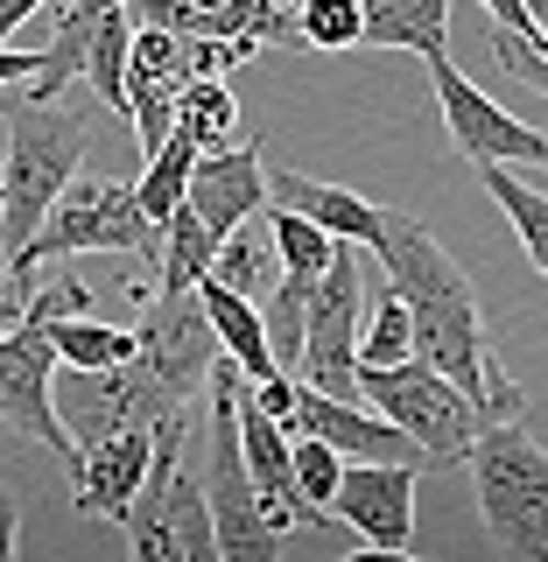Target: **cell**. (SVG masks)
<instances>
[{
	"instance_id": "34",
	"label": "cell",
	"mask_w": 548,
	"mask_h": 562,
	"mask_svg": "<svg viewBox=\"0 0 548 562\" xmlns=\"http://www.w3.org/2000/svg\"><path fill=\"white\" fill-rule=\"evenodd\" d=\"M35 64H43V49H14V43H0V92L29 85V78H35Z\"/></svg>"
},
{
	"instance_id": "13",
	"label": "cell",
	"mask_w": 548,
	"mask_h": 562,
	"mask_svg": "<svg viewBox=\"0 0 548 562\" xmlns=\"http://www.w3.org/2000/svg\"><path fill=\"white\" fill-rule=\"evenodd\" d=\"M415 464H345L331 492V520L351 527L373 555H401L415 541Z\"/></svg>"
},
{
	"instance_id": "17",
	"label": "cell",
	"mask_w": 548,
	"mask_h": 562,
	"mask_svg": "<svg viewBox=\"0 0 548 562\" xmlns=\"http://www.w3.org/2000/svg\"><path fill=\"white\" fill-rule=\"evenodd\" d=\"M134 562H219V535H211V499L204 479L176 464V479L163 492V520L134 541Z\"/></svg>"
},
{
	"instance_id": "26",
	"label": "cell",
	"mask_w": 548,
	"mask_h": 562,
	"mask_svg": "<svg viewBox=\"0 0 548 562\" xmlns=\"http://www.w3.org/2000/svg\"><path fill=\"white\" fill-rule=\"evenodd\" d=\"M211 254H219V233H211L190 204H176L163 218V254H155L163 289H198V281L211 274Z\"/></svg>"
},
{
	"instance_id": "15",
	"label": "cell",
	"mask_w": 548,
	"mask_h": 562,
	"mask_svg": "<svg viewBox=\"0 0 548 562\" xmlns=\"http://www.w3.org/2000/svg\"><path fill=\"white\" fill-rule=\"evenodd\" d=\"M183 204L225 239L239 218H254V211L268 204V162H260V148H239V140H225V148H204L198 162H190Z\"/></svg>"
},
{
	"instance_id": "23",
	"label": "cell",
	"mask_w": 548,
	"mask_h": 562,
	"mask_svg": "<svg viewBox=\"0 0 548 562\" xmlns=\"http://www.w3.org/2000/svg\"><path fill=\"white\" fill-rule=\"evenodd\" d=\"M35 316V310H29ZM49 345H57V366H127L134 359V330L105 324V316L78 310V316H43Z\"/></svg>"
},
{
	"instance_id": "33",
	"label": "cell",
	"mask_w": 548,
	"mask_h": 562,
	"mask_svg": "<svg viewBox=\"0 0 548 562\" xmlns=\"http://www.w3.org/2000/svg\"><path fill=\"white\" fill-rule=\"evenodd\" d=\"M289 457H295V492H303L316 514H331V492L345 479V457L331 443H316V436H289Z\"/></svg>"
},
{
	"instance_id": "14",
	"label": "cell",
	"mask_w": 548,
	"mask_h": 562,
	"mask_svg": "<svg viewBox=\"0 0 548 562\" xmlns=\"http://www.w3.org/2000/svg\"><path fill=\"white\" fill-rule=\"evenodd\" d=\"M239 450H246V471H254V492H260V514H268L275 535H289V527H316L324 535L331 514H316V506L295 492V457H289V429L260 408L254 394H246V373H239Z\"/></svg>"
},
{
	"instance_id": "4",
	"label": "cell",
	"mask_w": 548,
	"mask_h": 562,
	"mask_svg": "<svg viewBox=\"0 0 548 562\" xmlns=\"http://www.w3.org/2000/svg\"><path fill=\"white\" fill-rule=\"evenodd\" d=\"M78 254H163V225L141 211L134 183L120 176H70L64 198L49 204V218L35 225V239L22 246L14 274H35L43 260H78Z\"/></svg>"
},
{
	"instance_id": "9",
	"label": "cell",
	"mask_w": 548,
	"mask_h": 562,
	"mask_svg": "<svg viewBox=\"0 0 548 562\" xmlns=\"http://www.w3.org/2000/svg\"><path fill=\"white\" fill-rule=\"evenodd\" d=\"M429 85H436V113H444V127L457 140V155H465L471 169L485 162H506V169H548V134L514 120L500 99L485 92V85H471L457 57H429Z\"/></svg>"
},
{
	"instance_id": "37",
	"label": "cell",
	"mask_w": 548,
	"mask_h": 562,
	"mask_svg": "<svg viewBox=\"0 0 548 562\" xmlns=\"http://www.w3.org/2000/svg\"><path fill=\"white\" fill-rule=\"evenodd\" d=\"M535 49H541V57H548V43H535Z\"/></svg>"
},
{
	"instance_id": "18",
	"label": "cell",
	"mask_w": 548,
	"mask_h": 562,
	"mask_svg": "<svg viewBox=\"0 0 548 562\" xmlns=\"http://www.w3.org/2000/svg\"><path fill=\"white\" fill-rule=\"evenodd\" d=\"M268 190L281 204H295L303 218H316L331 239H351V246H366V254H373V239L387 225V204L359 198V190H345V183H316V176H295V169H268Z\"/></svg>"
},
{
	"instance_id": "3",
	"label": "cell",
	"mask_w": 548,
	"mask_h": 562,
	"mask_svg": "<svg viewBox=\"0 0 548 562\" xmlns=\"http://www.w3.org/2000/svg\"><path fill=\"white\" fill-rule=\"evenodd\" d=\"M479 485V520L514 562H548V450L514 422H485L465 450Z\"/></svg>"
},
{
	"instance_id": "8",
	"label": "cell",
	"mask_w": 548,
	"mask_h": 562,
	"mask_svg": "<svg viewBox=\"0 0 548 562\" xmlns=\"http://www.w3.org/2000/svg\"><path fill=\"white\" fill-rule=\"evenodd\" d=\"M359 316H366V246L338 239L331 268L310 281L303 316V373L324 394H359Z\"/></svg>"
},
{
	"instance_id": "11",
	"label": "cell",
	"mask_w": 548,
	"mask_h": 562,
	"mask_svg": "<svg viewBox=\"0 0 548 562\" xmlns=\"http://www.w3.org/2000/svg\"><path fill=\"white\" fill-rule=\"evenodd\" d=\"M49 380H57V345H49L43 316L22 310V324L0 330V422L22 429V436H35V443H43L70 479H78V450H70V436H64V422H57Z\"/></svg>"
},
{
	"instance_id": "6",
	"label": "cell",
	"mask_w": 548,
	"mask_h": 562,
	"mask_svg": "<svg viewBox=\"0 0 548 562\" xmlns=\"http://www.w3.org/2000/svg\"><path fill=\"white\" fill-rule=\"evenodd\" d=\"M359 401H373L387 422H401V429L415 436L422 450H429V471L444 464H465L471 436L485 429L479 408H471V394L457 380H444L429 359H401V366H359Z\"/></svg>"
},
{
	"instance_id": "31",
	"label": "cell",
	"mask_w": 548,
	"mask_h": 562,
	"mask_svg": "<svg viewBox=\"0 0 548 562\" xmlns=\"http://www.w3.org/2000/svg\"><path fill=\"white\" fill-rule=\"evenodd\" d=\"M260 316H268V345H275V366L281 373H295L303 366V316H310V281L303 274H281L268 289V303H260Z\"/></svg>"
},
{
	"instance_id": "25",
	"label": "cell",
	"mask_w": 548,
	"mask_h": 562,
	"mask_svg": "<svg viewBox=\"0 0 548 562\" xmlns=\"http://www.w3.org/2000/svg\"><path fill=\"white\" fill-rule=\"evenodd\" d=\"M127 57H134V22L127 8H105L92 29V49H85V85L105 113H127Z\"/></svg>"
},
{
	"instance_id": "7",
	"label": "cell",
	"mask_w": 548,
	"mask_h": 562,
	"mask_svg": "<svg viewBox=\"0 0 548 562\" xmlns=\"http://www.w3.org/2000/svg\"><path fill=\"white\" fill-rule=\"evenodd\" d=\"M49 401H57V422H64L70 450H78V464H85V450H92V443H105V436H120V429H134V422L190 415L183 401H169L134 359H127V366H57Z\"/></svg>"
},
{
	"instance_id": "27",
	"label": "cell",
	"mask_w": 548,
	"mask_h": 562,
	"mask_svg": "<svg viewBox=\"0 0 548 562\" xmlns=\"http://www.w3.org/2000/svg\"><path fill=\"white\" fill-rule=\"evenodd\" d=\"M176 127H183L198 148H225V140L239 134V99L225 78H190L183 92H176Z\"/></svg>"
},
{
	"instance_id": "32",
	"label": "cell",
	"mask_w": 548,
	"mask_h": 562,
	"mask_svg": "<svg viewBox=\"0 0 548 562\" xmlns=\"http://www.w3.org/2000/svg\"><path fill=\"white\" fill-rule=\"evenodd\" d=\"M295 43H310V49H359L366 43L359 0H295Z\"/></svg>"
},
{
	"instance_id": "24",
	"label": "cell",
	"mask_w": 548,
	"mask_h": 562,
	"mask_svg": "<svg viewBox=\"0 0 548 562\" xmlns=\"http://www.w3.org/2000/svg\"><path fill=\"white\" fill-rule=\"evenodd\" d=\"M479 183H485V198L506 211V225H514V239L527 246V260L548 274V190H535V183H521L506 162H485L479 169Z\"/></svg>"
},
{
	"instance_id": "28",
	"label": "cell",
	"mask_w": 548,
	"mask_h": 562,
	"mask_svg": "<svg viewBox=\"0 0 548 562\" xmlns=\"http://www.w3.org/2000/svg\"><path fill=\"white\" fill-rule=\"evenodd\" d=\"M198 140H190L183 127H176L169 140H163V148H155L148 155V169H141V183H134V198H141V211H148V218L155 225H163L169 218V211L176 204H183V190H190V162H198Z\"/></svg>"
},
{
	"instance_id": "21",
	"label": "cell",
	"mask_w": 548,
	"mask_h": 562,
	"mask_svg": "<svg viewBox=\"0 0 548 562\" xmlns=\"http://www.w3.org/2000/svg\"><path fill=\"white\" fill-rule=\"evenodd\" d=\"M211 281H225V289L246 295V303H268V289L281 281V254H275V233H268V211L239 218L233 233L219 239V254H211Z\"/></svg>"
},
{
	"instance_id": "29",
	"label": "cell",
	"mask_w": 548,
	"mask_h": 562,
	"mask_svg": "<svg viewBox=\"0 0 548 562\" xmlns=\"http://www.w3.org/2000/svg\"><path fill=\"white\" fill-rule=\"evenodd\" d=\"M401 359H415V316H409V303H401V295L380 281V295H373V303H366V316H359V366H401Z\"/></svg>"
},
{
	"instance_id": "19",
	"label": "cell",
	"mask_w": 548,
	"mask_h": 562,
	"mask_svg": "<svg viewBox=\"0 0 548 562\" xmlns=\"http://www.w3.org/2000/svg\"><path fill=\"white\" fill-rule=\"evenodd\" d=\"M198 303L211 316V338H219V351L239 366L246 380H268L275 373V345H268V316H260V303H246V295H233L225 281H198Z\"/></svg>"
},
{
	"instance_id": "30",
	"label": "cell",
	"mask_w": 548,
	"mask_h": 562,
	"mask_svg": "<svg viewBox=\"0 0 548 562\" xmlns=\"http://www.w3.org/2000/svg\"><path fill=\"white\" fill-rule=\"evenodd\" d=\"M268 233H275V254H281V274H303V281H316L331 268V254H338V239L324 233L316 218H303L295 204H281L275 198V211H268Z\"/></svg>"
},
{
	"instance_id": "2",
	"label": "cell",
	"mask_w": 548,
	"mask_h": 562,
	"mask_svg": "<svg viewBox=\"0 0 548 562\" xmlns=\"http://www.w3.org/2000/svg\"><path fill=\"white\" fill-rule=\"evenodd\" d=\"M99 120L70 113L64 99H35L14 85L8 92V169H0V260H22L35 225L49 218V204L64 198V183L85 169Z\"/></svg>"
},
{
	"instance_id": "16",
	"label": "cell",
	"mask_w": 548,
	"mask_h": 562,
	"mask_svg": "<svg viewBox=\"0 0 548 562\" xmlns=\"http://www.w3.org/2000/svg\"><path fill=\"white\" fill-rule=\"evenodd\" d=\"M148 457H155V422H134V429L105 436V443L85 450L78 464V514H99V520H120L134 506L141 479H148Z\"/></svg>"
},
{
	"instance_id": "35",
	"label": "cell",
	"mask_w": 548,
	"mask_h": 562,
	"mask_svg": "<svg viewBox=\"0 0 548 562\" xmlns=\"http://www.w3.org/2000/svg\"><path fill=\"white\" fill-rule=\"evenodd\" d=\"M14 535H22V499H14V485H0V562L14 555Z\"/></svg>"
},
{
	"instance_id": "12",
	"label": "cell",
	"mask_w": 548,
	"mask_h": 562,
	"mask_svg": "<svg viewBox=\"0 0 548 562\" xmlns=\"http://www.w3.org/2000/svg\"><path fill=\"white\" fill-rule=\"evenodd\" d=\"M289 436H316V443H331L345 464H415V471H429V450H422L401 422H387L380 408H359V394H324V386H310V380H303V394H295Z\"/></svg>"
},
{
	"instance_id": "1",
	"label": "cell",
	"mask_w": 548,
	"mask_h": 562,
	"mask_svg": "<svg viewBox=\"0 0 548 562\" xmlns=\"http://www.w3.org/2000/svg\"><path fill=\"white\" fill-rule=\"evenodd\" d=\"M373 260H380L387 289L415 316V359H429L444 380L465 386L479 422H514L527 401H521V386L506 380L500 345H492L485 310H479V289L457 268L450 246L436 239L415 211H387V225L373 239Z\"/></svg>"
},
{
	"instance_id": "20",
	"label": "cell",
	"mask_w": 548,
	"mask_h": 562,
	"mask_svg": "<svg viewBox=\"0 0 548 562\" xmlns=\"http://www.w3.org/2000/svg\"><path fill=\"white\" fill-rule=\"evenodd\" d=\"M359 14L380 49H415L422 64L450 49V0H359Z\"/></svg>"
},
{
	"instance_id": "5",
	"label": "cell",
	"mask_w": 548,
	"mask_h": 562,
	"mask_svg": "<svg viewBox=\"0 0 548 562\" xmlns=\"http://www.w3.org/2000/svg\"><path fill=\"white\" fill-rule=\"evenodd\" d=\"M204 499H211L219 562H275L281 535L260 514L254 471H246V450H239V366L225 351L211 366V479H204Z\"/></svg>"
},
{
	"instance_id": "10",
	"label": "cell",
	"mask_w": 548,
	"mask_h": 562,
	"mask_svg": "<svg viewBox=\"0 0 548 562\" xmlns=\"http://www.w3.org/2000/svg\"><path fill=\"white\" fill-rule=\"evenodd\" d=\"M134 366L163 386L169 401H198L211 386V366H219V338H211V316L198 303V289H163L148 303L134 330Z\"/></svg>"
},
{
	"instance_id": "22",
	"label": "cell",
	"mask_w": 548,
	"mask_h": 562,
	"mask_svg": "<svg viewBox=\"0 0 548 562\" xmlns=\"http://www.w3.org/2000/svg\"><path fill=\"white\" fill-rule=\"evenodd\" d=\"M99 14H105V8H92V0H64V8H57V29H49V43H43V64H35V78L22 85V92L64 99L70 85L85 78V49H92Z\"/></svg>"
},
{
	"instance_id": "36",
	"label": "cell",
	"mask_w": 548,
	"mask_h": 562,
	"mask_svg": "<svg viewBox=\"0 0 548 562\" xmlns=\"http://www.w3.org/2000/svg\"><path fill=\"white\" fill-rule=\"evenodd\" d=\"M527 14H535V29H541V43H548V0H527Z\"/></svg>"
}]
</instances>
